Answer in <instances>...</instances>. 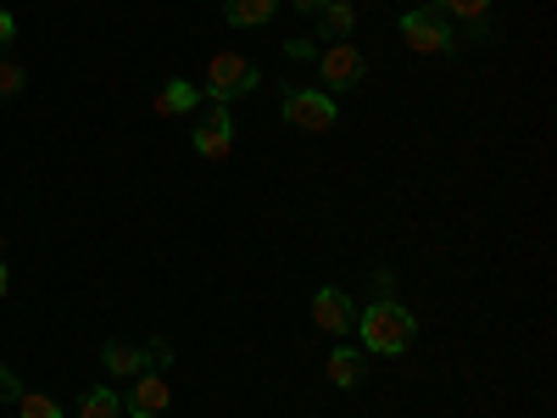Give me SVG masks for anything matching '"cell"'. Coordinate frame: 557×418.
Returning <instances> with one entry per match:
<instances>
[{"label": "cell", "mask_w": 557, "mask_h": 418, "mask_svg": "<svg viewBox=\"0 0 557 418\" xmlns=\"http://www.w3.org/2000/svg\"><path fill=\"white\" fill-rule=\"evenodd\" d=\"M312 323L323 335H341L346 341V330L357 323V307H351V296L341 291V285H323L318 296H312Z\"/></svg>", "instance_id": "9c48e42d"}, {"label": "cell", "mask_w": 557, "mask_h": 418, "mask_svg": "<svg viewBox=\"0 0 557 418\" xmlns=\"http://www.w3.org/2000/svg\"><path fill=\"white\" fill-rule=\"evenodd\" d=\"M312 67H318V78H323V96H346V89H357V84H362V73H368V62H362V51H357L351 39L323 45Z\"/></svg>", "instance_id": "5b68a950"}, {"label": "cell", "mask_w": 557, "mask_h": 418, "mask_svg": "<svg viewBox=\"0 0 557 418\" xmlns=\"http://www.w3.org/2000/svg\"><path fill=\"white\" fill-rule=\"evenodd\" d=\"M12 291V279H7V262H0V296H7Z\"/></svg>", "instance_id": "7402d4cb"}, {"label": "cell", "mask_w": 557, "mask_h": 418, "mask_svg": "<svg viewBox=\"0 0 557 418\" xmlns=\"http://www.w3.org/2000/svg\"><path fill=\"white\" fill-rule=\"evenodd\" d=\"M401 39H407V51H418V57H451L457 45H462V34H457L435 7L401 12Z\"/></svg>", "instance_id": "3957f363"}, {"label": "cell", "mask_w": 557, "mask_h": 418, "mask_svg": "<svg viewBox=\"0 0 557 418\" xmlns=\"http://www.w3.org/2000/svg\"><path fill=\"white\" fill-rule=\"evenodd\" d=\"M357 341H362V352H374V357H401L412 341H418V318L401 307V302H368L362 312H357Z\"/></svg>", "instance_id": "6da1fadb"}, {"label": "cell", "mask_w": 557, "mask_h": 418, "mask_svg": "<svg viewBox=\"0 0 557 418\" xmlns=\"http://www.w3.org/2000/svg\"><path fill=\"white\" fill-rule=\"evenodd\" d=\"M351 7H357V0H351Z\"/></svg>", "instance_id": "603a6c76"}, {"label": "cell", "mask_w": 557, "mask_h": 418, "mask_svg": "<svg viewBox=\"0 0 557 418\" xmlns=\"http://www.w3.org/2000/svg\"><path fill=\"white\" fill-rule=\"evenodd\" d=\"M290 7H296V12H307V17H318V12H323V0H290Z\"/></svg>", "instance_id": "44dd1931"}, {"label": "cell", "mask_w": 557, "mask_h": 418, "mask_svg": "<svg viewBox=\"0 0 557 418\" xmlns=\"http://www.w3.org/2000/svg\"><path fill=\"white\" fill-rule=\"evenodd\" d=\"M190 146H196V157H207V162H228V151H235V118H228V107H212V112L190 128Z\"/></svg>", "instance_id": "ba28073f"}, {"label": "cell", "mask_w": 557, "mask_h": 418, "mask_svg": "<svg viewBox=\"0 0 557 418\" xmlns=\"http://www.w3.org/2000/svg\"><path fill=\"white\" fill-rule=\"evenodd\" d=\"M78 418H123V391L112 385H96L78 396Z\"/></svg>", "instance_id": "4fadbf2b"}, {"label": "cell", "mask_w": 557, "mask_h": 418, "mask_svg": "<svg viewBox=\"0 0 557 418\" xmlns=\"http://www.w3.org/2000/svg\"><path fill=\"white\" fill-rule=\"evenodd\" d=\"M318 51H323V45H318V39H307V34L285 39V57H290V62H318Z\"/></svg>", "instance_id": "ac0fdd59"}, {"label": "cell", "mask_w": 557, "mask_h": 418, "mask_svg": "<svg viewBox=\"0 0 557 418\" xmlns=\"http://www.w3.org/2000/svg\"><path fill=\"white\" fill-rule=\"evenodd\" d=\"M323 374H330L335 391H357L362 385V352L357 346H335L330 362H323Z\"/></svg>", "instance_id": "30bf717a"}, {"label": "cell", "mask_w": 557, "mask_h": 418, "mask_svg": "<svg viewBox=\"0 0 557 418\" xmlns=\"http://www.w3.org/2000/svg\"><path fill=\"white\" fill-rule=\"evenodd\" d=\"M17 418H62V402L45 391H23L17 396Z\"/></svg>", "instance_id": "2e32d148"}, {"label": "cell", "mask_w": 557, "mask_h": 418, "mask_svg": "<svg viewBox=\"0 0 557 418\" xmlns=\"http://www.w3.org/2000/svg\"><path fill=\"white\" fill-rule=\"evenodd\" d=\"M196 107H201V84H184V78H173L157 96V112H196Z\"/></svg>", "instance_id": "5bb4252c"}, {"label": "cell", "mask_w": 557, "mask_h": 418, "mask_svg": "<svg viewBox=\"0 0 557 418\" xmlns=\"http://www.w3.org/2000/svg\"><path fill=\"white\" fill-rule=\"evenodd\" d=\"M278 12V0H223V17L235 28H262Z\"/></svg>", "instance_id": "8fae6325"}, {"label": "cell", "mask_w": 557, "mask_h": 418, "mask_svg": "<svg viewBox=\"0 0 557 418\" xmlns=\"http://www.w3.org/2000/svg\"><path fill=\"white\" fill-rule=\"evenodd\" d=\"M318 28L323 34H330L335 45L357 28V7H351V0H323V12H318Z\"/></svg>", "instance_id": "7c38bea8"}, {"label": "cell", "mask_w": 557, "mask_h": 418, "mask_svg": "<svg viewBox=\"0 0 557 418\" xmlns=\"http://www.w3.org/2000/svg\"><path fill=\"white\" fill-rule=\"evenodd\" d=\"M17 396H23V385H17V374H12V368H7V362H0V402H12V407H17Z\"/></svg>", "instance_id": "d6986e66"}, {"label": "cell", "mask_w": 557, "mask_h": 418, "mask_svg": "<svg viewBox=\"0 0 557 418\" xmlns=\"http://www.w3.org/2000/svg\"><path fill=\"white\" fill-rule=\"evenodd\" d=\"M257 84H262V67H257L251 57H240V51H218V57L207 62L201 101H212V107H235L240 96H251Z\"/></svg>", "instance_id": "7a4b0ae2"}, {"label": "cell", "mask_w": 557, "mask_h": 418, "mask_svg": "<svg viewBox=\"0 0 557 418\" xmlns=\"http://www.w3.org/2000/svg\"><path fill=\"white\" fill-rule=\"evenodd\" d=\"M12 39H17V17L0 7V45H12Z\"/></svg>", "instance_id": "ffe728a7"}, {"label": "cell", "mask_w": 557, "mask_h": 418, "mask_svg": "<svg viewBox=\"0 0 557 418\" xmlns=\"http://www.w3.org/2000/svg\"><path fill=\"white\" fill-rule=\"evenodd\" d=\"M173 407V391H168V374H157V368H146V374H134L123 385V413L128 418H162Z\"/></svg>", "instance_id": "8992f818"}, {"label": "cell", "mask_w": 557, "mask_h": 418, "mask_svg": "<svg viewBox=\"0 0 557 418\" xmlns=\"http://www.w3.org/2000/svg\"><path fill=\"white\" fill-rule=\"evenodd\" d=\"M285 123H296V128H307V134H323L335 123V96H323V89H285Z\"/></svg>", "instance_id": "52a82bcc"}, {"label": "cell", "mask_w": 557, "mask_h": 418, "mask_svg": "<svg viewBox=\"0 0 557 418\" xmlns=\"http://www.w3.org/2000/svg\"><path fill=\"white\" fill-rule=\"evenodd\" d=\"M23 84H28V73H23L17 62H0V107L17 101V96H23Z\"/></svg>", "instance_id": "e0dca14e"}, {"label": "cell", "mask_w": 557, "mask_h": 418, "mask_svg": "<svg viewBox=\"0 0 557 418\" xmlns=\"http://www.w3.org/2000/svg\"><path fill=\"white\" fill-rule=\"evenodd\" d=\"M435 12H441L446 23L457 17V23L474 28V23H491V0H435Z\"/></svg>", "instance_id": "9a60e30c"}, {"label": "cell", "mask_w": 557, "mask_h": 418, "mask_svg": "<svg viewBox=\"0 0 557 418\" xmlns=\"http://www.w3.org/2000/svg\"><path fill=\"white\" fill-rule=\"evenodd\" d=\"M173 362V346L168 341H151V346H128V341H107L101 346V368H107V374L112 380H134V374H146V368H157V374H162V368Z\"/></svg>", "instance_id": "277c9868"}]
</instances>
